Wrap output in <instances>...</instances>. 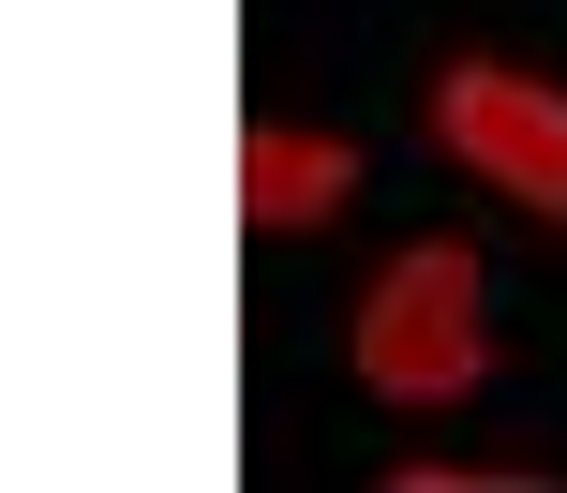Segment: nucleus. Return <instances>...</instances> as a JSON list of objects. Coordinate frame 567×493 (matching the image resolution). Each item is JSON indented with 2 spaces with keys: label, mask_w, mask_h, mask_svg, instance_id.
Here are the masks:
<instances>
[{
  "label": "nucleus",
  "mask_w": 567,
  "mask_h": 493,
  "mask_svg": "<svg viewBox=\"0 0 567 493\" xmlns=\"http://www.w3.org/2000/svg\"><path fill=\"white\" fill-rule=\"evenodd\" d=\"M359 374L389 389V404H463V389L493 374L478 255H463V239H419V255L373 269V299H359Z\"/></svg>",
  "instance_id": "nucleus-1"
},
{
  "label": "nucleus",
  "mask_w": 567,
  "mask_h": 493,
  "mask_svg": "<svg viewBox=\"0 0 567 493\" xmlns=\"http://www.w3.org/2000/svg\"><path fill=\"white\" fill-rule=\"evenodd\" d=\"M433 135H449L463 165L493 179V195H523V209H553V225H567V90L463 60V75L433 90Z\"/></svg>",
  "instance_id": "nucleus-2"
},
{
  "label": "nucleus",
  "mask_w": 567,
  "mask_h": 493,
  "mask_svg": "<svg viewBox=\"0 0 567 493\" xmlns=\"http://www.w3.org/2000/svg\"><path fill=\"white\" fill-rule=\"evenodd\" d=\"M343 195H359V150L343 135H284L269 120V135L239 150V209H255V225H329Z\"/></svg>",
  "instance_id": "nucleus-3"
}]
</instances>
